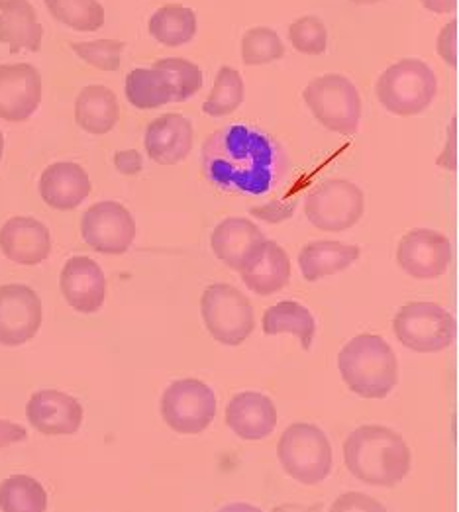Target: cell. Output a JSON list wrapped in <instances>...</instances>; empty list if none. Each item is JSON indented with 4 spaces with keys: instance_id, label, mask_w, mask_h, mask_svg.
I'll return each mask as SVG.
<instances>
[{
    "instance_id": "obj_1",
    "label": "cell",
    "mask_w": 459,
    "mask_h": 512,
    "mask_svg": "<svg viewBox=\"0 0 459 512\" xmlns=\"http://www.w3.org/2000/svg\"><path fill=\"white\" fill-rule=\"evenodd\" d=\"M203 173L224 193L261 197L285 181L289 157L267 132L232 124L206 138Z\"/></svg>"
},
{
    "instance_id": "obj_2",
    "label": "cell",
    "mask_w": 459,
    "mask_h": 512,
    "mask_svg": "<svg viewBox=\"0 0 459 512\" xmlns=\"http://www.w3.org/2000/svg\"><path fill=\"white\" fill-rule=\"evenodd\" d=\"M344 461L357 481L371 487H395L407 477L412 456L399 432L367 424L346 438Z\"/></svg>"
},
{
    "instance_id": "obj_3",
    "label": "cell",
    "mask_w": 459,
    "mask_h": 512,
    "mask_svg": "<svg viewBox=\"0 0 459 512\" xmlns=\"http://www.w3.org/2000/svg\"><path fill=\"white\" fill-rule=\"evenodd\" d=\"M338 369L352 393L363 399H385L399 385V361L377 334H359L340 356Z\"/></svg>"
},
{
    "instance_id": "obj_4",
    "label": "cell",
    "mask_w": 459,
    "mask_h": 512,
    "mask_svg": "<svg viewBox=\"0 0 459 512\" xmlns=\"http://www.w3.org/2000/svg\"><path fill=\"white\" fill-rule=\"evenodd\" d=\"M375 93L381 106L395 116H416L434 103L438 79L430 65L420 59H401L377 81Z\"/></svg>"
},
{
    "instance_id": "obj_5",
    "label": "cell",
    "mask_w": 459,
    "mask_h": 512,
    "mask_svg": "<svg viewBox=\"0 0 459 512\" xmlns=\"http://www.w3.org/2000/svg\"><path fill=\"white\" fill-rule=\"evenodd\" d=\"M277 458L285 473L301 485H320L332 471V446L314 424L297 422L285 428L277 444Z\"/></svg>"
},
{
    "instance_id": "obj_6",
    "label": "cell",
    "mask_w": 459,
    "mask_h": 512,
    "mask_svg": "<svg viewBox=\"0 0 459 512\" xmlns=\"http://www.w3.org/2000/svg\"><path fill=\"white\" fill-rule=\"evenodd\" d=\"M314 118L330 132L354 136L361 120V97L356 85L338 73L312 79L303 93Z\"/></svg>"
},
{
    "instance_id": "obj_7",
    "label": "cell",
    "mask_w": 459,
    "mask_h": 512,
    "mask_svg": "<svg viewBox=\"0 0 459 512\" xmlns=\"http://www.w3.org/2000/svg\"><path fill=\"white\" fill-rule=\"evenodd\" d=\"M201 314L208 334L222 346H240L254 332V307L234 285L214 283L206 287Z\"/></svg>"
},
{
    "instance_id": "obj_8",
    "label": "cell",
    "mask_w": 459,
    "mask_h": 512,
    "mask_svg": "<svg viewBox=\"0 0 459 512\" xmlns=\"http://www.w3.org/2000/svg\"><path fill=\"white\" fill-rule=\"evenodd\" d=\"M397 340L416 354H436L456 340L454 316L436 303H408L393 320Z\"/></svg>"
},
{
    "instance_id": "obj_9",
    "label": "cell",
    "mask_w": 459,
    "mask_h": 512,
    "mask_svg": "<svg viewBox=\"0 0 459 512\" xmlns=\"http://www.w3.org/2000/svg\"><path fill=\"white\" fill-rule=\"evenodd\" d=\"M363 208V191L348 179L322 181L306 195V218L322 232L354 228L363 216Z\"/></svg>"
},
{
    "instance_id": "obj_10",
    "label": "cell",
    "mask_w": 459,
    "mask_h": 512,
    "mask_svg": "<svg viewBox=\"0 0 459 512\" xmlns=\"http://www.w3.org/2000/svg\"><path fill=\"white\" fill-rule=\"evenodd\" d=\"M159 410L173 432L197 436L216 416V395L199 379H179L163 391Z\"/></svg>"
},
{
    "instance_id": "obj_11",
    "label": "cell",
    "mask_w": 459,
    "mask_h": 512,
    "mask_svg": "<svg viewBox=\"0 0 459 512\" xmlns=\"http://www.w3.org/2000/svg\"><path fill=\"white\" fill-rule=\"evenodd\" d=\"M81 236L85 244L99 254L122 256L134 244L136 220L126 206L102 201L83 214Z\"/></svg>"
},
{
    "instance_id": "obj_12",
    "label": "cell",
    "mask_w": 459,
    "mask_h": 512,
    "mask_svg": "<svg viewBox=\"0 0 459 512\" xmlns=\"http://www.w3.org/2000/svg\"><path fill=\"white\" fill-rule=\"evenodd\" d=\"M42 301L38 293L20 283L0 287V344L22 346L40 332Z\"/></svg>"
},
{
    "instance_id": "obj_13",
    "label": "cell",
    "mask_w": 459,
    "mask_h": 512,
    "mask_svg": "<svg viewBox=\"0 0 459 512\" xmlns=\"http://www.w3.org/2000/svg\"><path fill=\"white\" fill-rule=\"evenodd\" d=\"M401 269L420 281L442 277L452 261V244L448 236L430 228L407 232L397 248Z\"/></svg>"
},
{
    "instance_id": "obj_14",
    "label": "cell",
    "mask_w": 459,
    "mask_h": 512,
    "mask_svg": "<svg viewBox=\"0 0 459 512\" xmlns=\"http://www.w3.org/2000/svg\"><path fill=\"white\" fill-rule=\"evenodd\" d=\"M42 103V75L30 63L0 65V118L26 122Z\"/></svg>"
},
{
    "instance_id": "obj_15",
    "label": "cell",
    "mask_w": 459,
    "mask_h": 512,
    "mask_svg": "<svg viewBox=\"0 0 459 512\" xmlns=\"http://www.w3.org/2000/svg\"><path fill=\"white\" fill-rule=\"evenodd\" d=\"M61 295L67 305L81 312H99L106 297V279L101 265L87 256H75L65 261L59 277Z\"/></svg>"
},
{
    "instance_id": "obj_16",
    "label": "cell",
    "mask_w": 459,
    "mask_h": 512,
    "mask_svg": "<svg viewBox=\"0 0 459 512\" xmlns=\"http://www.w3.org/2000/svg\"><path fill=\"white\" fill-rule=\"evenodd\" d=\"M265 236L259 226L240 216L222 220L210 236V248L214 256L234 271H244L265 244Z\"/></svg>"
},
{
    "instance_id": "obj_17",
    "label": "cell",
    "mask_w": 459,
    "mask_h": 512,
    "mask_svg": "<svg viewBox=\"0 0 459 512\" xmlns=\"http://www.w3.org/2000/svg\"><path fill=\"white\" fill-rule=\"evenodd\" d=\"M83 407L77 399L55 389L34 393L26 405V418L44 436H71L83 424Z\"/></svg>"
},
{
    "instance_id": "obj_18",
    "label": "cell",
    "mask_w": 459,
    "mask_h": 512,
    "mask_svg": "<svg viewBox=\"0 0 459 512\" xmlns=\"http://www.w3.org/2000/svg\"><path fill=\"white\" fill-rule=\"evenodd\" d=\"M0 250L18 265H40L51 254L50 230L36 218L14 216L0 228Z\"/></svg>"
},
{
    "instance_id": "obj_19",
    "label": "cell",
    "mask_w": 459,
    "mask_h": 512,
    "mask_svg": "<svg viewBox=\"0 0 459 512\" xmlns=\"http://www.w3.org/2000/svg\"><path fill=\"white\" fill-rule=\"evenodd\" d=\"M193 138V124L185 116L169 112L150 122L146 128L144 146L155 163L177 165L191 154Z\"/></svg>"
},
{
    "instance_id": "obj_20",
    "label": "cell",
    "mask_w": 459,
    "mask_h": 512,
    "mask_svg": "<svg viewBox=\"0 0 459 512\" xmlns=\"http://www.w3.org/2000/svg\"><path fill=\"white\" fill-rule=\"evenodd\" d=\"M226 426L242 440H263L277 426V407L263 393H238L226 407Z\"/></svg>"
},
{
    "instance_id": "obj_21",
    "label": "cell",
    "mask_w": 459,
    "mask_h": 512,
    "mask_svg": "<svg viewBox=\"0 0 459 512\" xmlns=\"http://www.w3.org/2000/svg\"><path fill=\"white\" fill-rule=\"evenodd\" d=\"M40 195L55 210H73L91 195V179L79 163L57 161L42 173Z\"/></svg>"
},
{
    "instance_id": "obj_22",
    "label": "cell",
    "mask_w": 459,
    "mask_h": 512,
    "mask_svg": "<svg viewBox=\"0 0 459 512\" xmlns=\"http://www.w3.org/2000/svg\"><path fill=\"white\" fill-rule=\"evenodd\" d=\"M44 28L28 0H0V44H8L10 52L42 50Z\"/></svg>"
},
{
    "instance_id": "obj_23",
    "label": "cell",
    "mask_w": 459,
    "mask_h": 512,
    "mask_svg": "<svg viewBox=\"0 0 459 512\" xmlns=\"http://www.w3.org/2000/svg\"><path fill=\"white\" fill-rule=\"evenodd\" d=\"M240 275L252 293L269 297L289 285L291 259L277 242L265 240L261 252L244 271H240Z\"/></svg>"
},
{
    "instance_id": "obj_24",
    "label": "cell",
    "mask_w": 459,
    "mask_h": 512,
    "mask_svg": "<svg viewBox=\"0 0 459 512\" xmlns=\"http://www.w3.org/2000/svg\"><path fill=\"white\" fill-rule=\"evenodd\" d=\"M361 256L359 246L336 242V240H318L310 242L299 254V267L306 281L314 283L324 277L346 271Z\"/></svg>"
},
{
    "instance_id": "obj_25",
    "label": "cell",
    "mask_w": 459,
    "mask_h": 512,
    "mask_svg": "<svg viewBox=\"0 0 459 512\" xmlns=\"http://www.w3.org/2000/svg\"><path fill=\"white\" fill-rule=\"evenodd\" d=\"M118 118V99L108 87L89 85L79 93L75 101V120L85 132L95 136L108 134L118 124Z\"/></svg>"
},
{
    "instance_id": "obj_26",
    "label": "cell",
    "mask_w": 459,
    "mask_h": 512,
    "mask_svg": "<svg viewBox=\"0 0 459 512\" xmlns=\"http://www.w3.org/2000/svg\"><path fill=\"white\" fill-rule=\"evenodd\" d=\"M261 328L267 336L291 334L301 342V348L308 352L316 334V322L312 312L297 301H281L269 307L263 314Z\"/></svg>"
},
{
    "instance_id": "obj_27",
    "label": "cell",
    "mask_w": 459,
    "mask_h": 512,
    "mask_svg": "<svg viewBox=\"0 0 459 512\" xmlns=\"http://www.w3.org/2000/svg\"><path fill=\"white\" fill-rule=\"evenodd\" d=\"M153 40L165 48L189 44L197 34V14L181 4H167L153 12L148 24Z\"/></svg>"
},
{
    "instance_id": "obj_28",
    "label": "cell",
    "mask_w": 459,
    "mask_h": 512,
    "mask_svg": "<svg viewBox=\"0 0 459 512\" xmlns=\"http://www.w3.org/2000/svg\"><path fill=\"white\" fill-rule=\"evenodd\" d=\"M175 87L159 69H134L126 77V99L140 110H152L173 103Z\"/></svg>"
},
{
    "instance_id": "obj_29",
    "label": "cell",
    "mask_w": 459,
    "mask_h": 512,
    "mask_svg": "<svg viewBox=\"0 0 459 512\" xmlns=\"http://www.w3.org/2000/svg\"><path fill=\"white\" fill-rule=\"evenodd\" d=\"M0 511L46 512L48 493L38 479L30 475H12L0 483Z\"/></svg>"
},
{
    "instance_id": "obj_30",
    "label": "cell",
    "mask_w": 459,
    "mask_h": 512,
    "mask_svg": "<svg viewBox=\"0 0 459 512\" xmlns=\"http://www.w3.org/2000/svg\"><path fill=\"white\" fill-rule=\"evenodd\" d=\"M244 99H246V85L240 71L224 65L220 67L214 79V87L208 99L204 101L203 112L212 118H224L236 112L244 103Z\"/></svg>"
},
{
    "instance_id": "obj_31",
    "label": "cell",
    "mask_w": 459,
    "mask_h": 512,
    "mask_svg": "<svg viewBox=\"0 0 459 512\" xmlns=\"http://www.w3.org/2000/svg\"><path fill=\"white\" fill-rule=\"evenodd\" d=\"M51 16L77 30L97 32L104 24V8L99 0H44Z\"/></svg>"
},
{
    "instance_id": "obj_32",
    "label": "cell",
    "mask_w": 459,
    "mask_h": 512,
    "mask_svg": "<svg viewBox=\"0 0 459 512\" xmlns=\"http://www.w3.org/2000/svg\"><path fill=\"white\" fill-rule=\"evenodd\" d=\"M155 69L163 71L175 87L173 103H185L203 89V71L197 63L183 57H163L153 63Z\"/></svg>"
},
{
    "instance_id": "obj_33",
    "label": "cell",
    "mask_w": 459,
    "mask_h": 512,
    "mask_svg": "<svg viewBox=\"0 0 459 512\" xmlns=\"http://www.w3.org/2000/svg\"><path fill=\"white\" fill-rule=\"evenodd\" d=\"M285 55V46L279 34L267 26L250 28L242 38V61L244 65H265Z\"/></svg>"
},
{
    "instance_id": "obj_34",
    "label": "cell",
    "mask_w": 459,
    "mask_h": 512,
    "mask_svg": "<svg viewBox=\"0 0 459 512\" xmlns=\"http://www.w3.org/2000/svg\"><path fill=\"white\" fill-rule=\"evenodd\" d=\"M291 46L305 55H322L328 46V32L320 18L303 16L289 28Z\"/></svg>"
},
{
    "instance_id": "obj_35",
    "label": "cell",
    "mask_w": 459,
    "mask_h": 512,
    "mask_svg": "<svg viewBox=\"0 0 459 512\" xmlns=\"http://www.w3.org/2000/svg\"><path fill=\"white\" fill-rule=\"evenodd\" d=\"M71 48L89 65L101 71H116L120 67V55L124 52V42H118V40L79 42V44H73Z\"/></svg>"
},
{
    "instance_id": "obj_36",
    "label": "cell",
    "mask_w": 459,
    "mask_h": 512,
    "mask_svg": "<svg viewBox=\"0 0 459 512\" xmlns=\"http://www.w3.org/2000/svg\"><path fill=\"white\" fill-rule=\"evenodd\" d=\"M328 512H387L385 505L365 493H344L340 495Z\"/></svg>"
},
{
    "instance_id": "obj_37",
    "label": "cell",
    "mask_w": 459,
    "mask_h": 512,
    "mask_svg": "<svg viewBox=\"0 0 459 512\" xmlns=\"http://www.w3.org/2000/svg\"><path fill=\"white\" fill-rule=\"evenodd\" d=\"M436 50L450 67H458V20H452L442 28Z\"/></svg>"
},
{
    "instance_id": "obj_38",
    "label": "cell",
    "mask_w": 459,
    "mask_h": 512,
    "mask_svg": "<svg viewBox=\"0 0 459 512\" xmlns=\"http://www.w3.org/2000/svg\"><path fill=\"white\" fill-rule=\"evenodd\" d=\"M295 208H297V201L291 199V201H273L267 205L254 206L250 212H252V216L263 220V222L279 224V222L291 218L295 214Z\"/></svg>"
},
{
    "instance_id": "obj_39",
    "label": "cell",
    "mask_w": 459,
    "mask_h": 512,
    "mask_svg": "<svg viewBox=\"0 0 459 512\" xmlns=\"http://www.w3.org/2000/svg\"><path fill=\"white\" fill-rule=\"evenodd\" d=\"M114 167L122 175H138L144 169V159L136 150H124L114 155Z\"/></svg>"
},
{
    "instance_id": "obj_40",
    "label": "cell",
    "mask_w": 459,
    "mask_h": 512,
    "mask_svg": "<svg viewBox=\"0 0 459 512\" xmlns=\"http://www.w3.org/2000/svg\"><path fill=\"white\" fill-rule=\"evenodd\" d=\"M438 165L450 171H456L458 167V118H454L450 124V138L444 154L438 157Z\"/></svg>"
},
{
    "instance_id": "obj_41",
    "label": "cell",
    "mask_w": 459,
    "mask_h": 512,
    "mask_svg": "<svg viewBox=\"0 0 459 512\" xmlns=\"http://www.w3.org/2000/svg\"><path fill=\"white\" fill-rule=\"evenodd\" d=\"M26 438H28V432L24 426L0 418V450L6 446H12V444L24 442Z\"/></svg>"
},
{
    "instance_id": "obj_42",
    "label": "cell",
    "mask_w": 459,
    "mask_h": 512,
    "mask_svg": "<svg viewBox=\"0 0 459 512\" xmlns=\"http://www.w3.org/2000/svg\"><path fill=\"white\" fill-rule=\"evenodd\" d=\"M420 2L426 10L436 12V14H450L458 6V0H420Z\"/></svg>"
},
{
    "instance_id": "obj_43",
    "label": "cell",
    "mask_w": 459,
    "mask_h": 512,
    "mask_svg": "<svg viewBox=\"0 0 459 512\" xmlns=\"http://www.w3.org/2000/svg\"><path fill=\"white\" fill-rule=\"evenodd\" d=\"M218 512H263L259 507L250 505V503H230L226 507H222Z\"/></svg>"
},
{
    "instance_id": "obj_44",
    "label": "cell",
    "mask_w": 459,
    "mask_h": 512,
    "mask_svg": "<svg viewBox=\"0 0 459 512\" xmlns=\"http://www.w3.org/2000/svg\"><path fill=\"white\" fill-rule=\"evenodd\" d=\"M354 4H377V2H381V0H352Z\"/></svg>"
},
{
    "instance_id": "obj_45",
    "label": "cell",
    "mask_w": 459,
    "mask_h": 512,
    "mask_svg": "<svg viewBox=\"0 0 459 512\" xmlns=\"http://www.w3.org/2000/svg\"><path fill=\"white\" fill-rule=\"evenodd\" d=\"M2 154H4V136L0 132V159H2Z\"/></svg>"
}]
</instances>
